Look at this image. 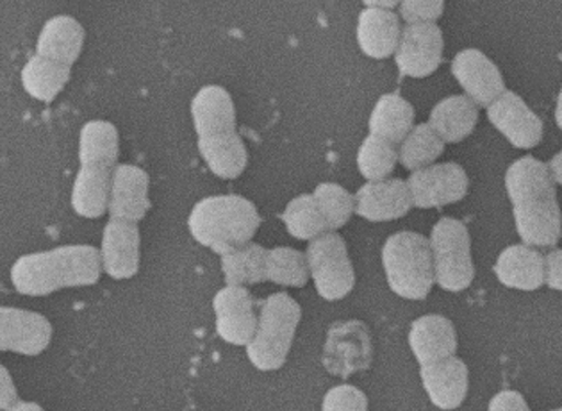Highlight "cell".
Returning a JSON list of instances; mask_svg holds the SVG:
<instances>
[{
    "instance_id": "1",
    "label": "cell",
    "mask_w": 562,
    "mask_h": 411,
    "mask_svg": "<svg viewBox=\"0 0 562 411\" xmlns=\"http://www.w3.org/2000/svg\"><path fill=\"white\" fill-rule=\"evenodd\" d=\"M516 230L525 245L553 247L561 240L562 221L555 187L543 162L525 156L505 174Z\"/></svg>"
},
{
    "instance_id": "2",
    "label": "cell",
    "mask_w": 562,
    "mask_h": 411,
    "mask_svg": "<svg viewBox=\"0 0 562 411\" xmlns=\"http://www.w3.org/2000/svg\"><path fill=\"white\" fill-rule=\"evenodd\" d=\"M196 148L220 179H238L248 163L247 147L236 130V108L229 91L207 85L191 99Z\"/></svg>"
},
{
    "instance_id": "3",
    "label": "cell",
    "mask_w": 562,
    "mask_h": 411,
    "mask_svg": "<svg viewBox=\"0 0 562 411\" xmlns=\"http://www.w3.org/2000/svg\"><path fill=\"white\" fill-rule=\"evenodd\" d=\"M102 273L101 251L77 244L20 256L11 265L10 279L20 296L45 297L65 288L91 287Z\"/></svg>"
},
{
    "instance_id": "4",
    "label": "cell",
    "mask_w": 562,
    "mask_h": 411,
    "mask_svg": "<svg viewBox=\"0 0 562 411\" xmlns=\"http://www.w3.org/2000/svg\"><path fill=\"white\" fill-rule=\"evenodd\" d=\"M119 130L108 120H90L79 133V173L70 204L77 215L99 219L110 210L111 181L119 167Z\"/></svg>"
},
{
    "instance_id": "5",
    "label": "cell",
    "mask_w": 562,
    "mask_h": 411,
    "mask_svg": "<svg viewBox=\"0 0 562 411\" xmlns=\"http://www.w3.org/2000/svg\"><path fill=\"white\" fill-rule=\"evenodd\" d=\"M261 216L252 201L241 196L204 197L191 208L188 230L195 242L220 256L250 244Z\"/></svg>"
},
{
    "instance_id": "6",
    "label": "cell",
    "mask_w": 562,
    "mask_h": 411,
    "mask_svg": "<svg viewBox=\"0 0 562 411\" xmlns=\"http://www.w3.org/2000/svg\"><path fill=\"white\" fill-rule=\"evenodd\" d=\"M302 321V308L286 292H277L261 302L252 342L245 347L248 362L261 373L284 367Z\"/></svg>"
},
{
    "instance_id": "7",
    "label": "cell",
    "mask_w": 562,
    "mask_h": 411,
    "mask_svg": "<svg viewBox=\"0 0 562 411\" xmlns=\"http://www.w3.org/2000/svg\"><path fill=\"white\" fill-rule=\"evenodd\" d=\"M381 256L391 292L409 301L429 296L436 281L429 240L413 231H401L382 245Z\"/></svg>"
},
{
    "instance_id": "8",
    "label": "cell",
    "mask_w": 562,
    "mask_h": 411,
    "mask_svg": "<svg viewBox=\"0 0 562 411\" xmlns=\"http://www.w3.org/2000/svg\"><path fill=\"white\" fill-rule=\"evenodd\" d=\"M434 278L447 292H462L475 278L472 245L467 225L456 219H441L430 233Z\"/></svg>"
},
{
    "instance_id": "9",
    "label": "cell",
    "mask_w": 562,
    "mask_h": 411,
    "mask_svg": "<svg viewBox=\"0 0 562 411\" xmlns=\"http://www.w3.org/2000/svg\"><path fill=\"white\" fill-rule=\"evenodd\" d=\"M305 258L316 292L325 301H339L356 287V270L347 244L338 233H325L307 245Z\"/></svg>"
},
{
    "instance_id": "10",
    "label": "cell",
    "mask_w": 562,
    "mask_h": 411,
    "mask_svg": "<svg viewBox=\"0 0 562 411\" xmlns=\"http://www.w3.org/2000/svg\"><path fill=\"white\" fill-rule=\"evenodd\" d=\"M372 353V338L367 325L359 321L338 322L327 333L324 365L334 376L348 378L370 367Z\"/></svg>"
},
{
    "instance_id": "11",
    "label": "cell",
    "mask_w": 562,
    "mask_h": 411,
    "mask_svg": "<svg viewBox=\"0 0 562 411\" xmlns=\"http://www.w3.org/2000/svg\"><path fill=\"white\" fill-rule=\"evenodd\" d=\"M216 335L225 344L247 347L258 330L259 316L256 301L245 287L225 285L213 297Z\"/></svg>"
},
{
    "instance_id": "12",
    "label": "cell",
    "mask_w": 562,
    "mask_h": 411,
    "mask_svg": "<svg viewBox=\"0 0 562 411\" xmlns=\"http://www.w3.org/2000/svg\"><path fill=\"white\" fill-rule=\"evenodd\" d=\"M407 187L413 204L419 210H429L464 199L470 179L458 163H441L411 174Z\"/></svg>"
},
{
    "instance_id": "13",
    "label": "cell",
    "mask_w": 562,
    "mask_h": 411,
    "mask_svg": "<svg viewBox=\"0 0 562 411\" xmlns=\"http://www.w3.org/2000/svg\"><path fill=\"white\" fill-rule=\"evenodd\" d=\"M53 340L47 316L20 308H0V349L4 353L38 356Z\"/></svg>"
},
{
    "instance_id": "14",
    "label": "cell",
    "mask_w": 562,
    "mask_h": 411,
    "mask_svg": "<svg viewBox=\"0 0 562 411\" xmlns=\"http://www.w3.org/2000/svg\"><path fill=\"white\" fill-rule=\"evenodd\" d=\"M443 58V33L436 24L405 25L395 62L401 74L407 77L430 76Z\"/></svg>"
},
{
    "instance_id": "15",
    "label": "cell",
    "mask_w": 562,
    "mask_h": 411,
    "mask_svg": "<svg viewBox=\"0 0 562 411\" xmlns=\"http://www.w3.org/2000/svg\"><path fill=\"white\" fill-rule=\"evenodd\" d=\"M102 270L111 279L122 281L138 274L142 262V235L138 224L110 221L105 224L101 242Z\"/></svg>"
},
{
    "instance_id": "16",
    "label": "cell",
    "mask_w": 562,
    "mask_h": 411,
    "mask_svg": "<svg viewBox=\"0 0 562 411\" xmlns=\"http://www.w3.org/2000/svg\"><path fill=\"white\" fill-rule=\"evenodd\" d=\"M452 74L467 96L482 108H490L498 97L504 96L505 82L495 63L476 48H467L452 62Z\"/></svg>"
},
{
    "instance_id": "17",
    "label": "cell",
    "mask_w": 562,
    "mask_h": 411,
    "mask_svg": "<svg viewBox=\"0 0 562 411\" xmlns=\"http://www.w3.org/2000/svg\"><path fill=\"white\" fill-rule=\"evenodd\" d=\"M491 124L518 148H532L543 138V122L521 97L505 91L487 108Z\"/></svg>"
},
{
    "instance_id": "18",
    "label": "cell",
    "mask_w": 562,
    "mask_h": 411,
    "mask_svg": "<svg viewBox=\"0 0 562 411\" xmlns=\"http://www.w3.org/2000/svg\"><path fill=\"white\" fill-rule=\"evenodd\" d=\"M148 174L136 165L120 163L113 174L110 193L111 221H125L138 224L144 221L147 211L150 210L148 199Z\"/></svg>"
},
{
    "instance_id": "19",
    "label": "cell",
    "mask_w": 562,
    "mask_h": 411,
    "mask_svg": "<svg viewBox=\"0 0 562 411\" xmlns=\"http://www.w3.org/2000/svg\"><path fill=\"white\" fill-rule=\"evenodd\" d=\"M419 378L425 393L438 410H458L470 390V370L458 356L419 367Z\"/></svg>"
},
{
    "instance_id": "20",
    "label": "cell",
    "mask_w": 562,
    "mask_h": 411,
    "mask_svg": "<svg viewBox=\"0 0 562 411\" xmlns=\"http://www.w3.org/2000/svg\"><path fill=\"white\" fill-rule=\"evenodd\" d=\"M407 182L402 179L367 182L356 193V213L364 221L391 222L409 213L413 208Z\"/></svg>"
},
{
    "instance_id": "21",
    "label": "cell",
    "mask_w": 562,
    "mask_h": 411,
    "mask_svg": "<svg viewBox=\"0 0 562 411\" xmlns=\"http://www.w3.org/2000/svg\"><path fill=\"white\" fill-rule=\"evenodd\" d=\"M411 353L419 367L452 358L458 351V331L443 315H424L411 324Z\"/></svg>"
},
{
    "instance_id": "22",
    "label": "cell",
    "mask_w": 562,
    "mask_h": 411,
    "mask_svg": "<svg viewBox=\"0 0 562 411\" xmlns=\"http://www.w3.org/2000/svg\"><path fill=\"white\" fill-rule=\"evenodd\" d=\"M495 274L504 287L533 292L547 282V259L530 245H510L496 259Z\"/></svg>"
},
{
    "instance_id": "23",
    "label": "cell",
    "mask_w": 562,
    "mask_h": 411,
    "mask_svg": "<svg viewBox=\"0 0 562 411\" xmlns=\"http://www.w3.org/2000/svg\"><path fill=\"white\" fill-rule=\"evenodd\" d=\"M87 33L76 19L56 15L45 22L36 40V56L72 67L81 56Z\"/></svg>"
},
{
    "instance_id": "24",
    "label": "cell",
    "mask_w": 562,
    "mask_h": 411,
    "mask_svg": "<svg viewBox=\"0 0 562 411\" xmlns=\"http://www.w3.org/2000/svg\"><path fill=\"white\" fill-rule=\"evenodd\" d=\"M401 36V19L393 11L364 8L359 13L356 38L362 54H367L368 58H390L396 53Z\"/></svg>"
},
{
    "instance_id": "25",
    "label": "cell",
    "mask_w": 562,
    "mask_h": 411,
    "mask_svg": "<svg viewBox=\"0 0 562 411\" xmlns=\"http://www.w3.org/2000/svg\"><path fill=\"white\" fill-rule=\"evenodd\" d=\"M479 108L468 96L447 97L434 105L429 125L445 144H458L475 130Z\"/></svg>"
},
{
    "instance_id": "26",
    "label": "cell",
    "mask_w": 562,
    "mask_h": 411,
    "mask_svg": "<svg viewBox=\"0 0 562 411\" xmlns=\"http://www.w3.org/2000/svg\"><path fill=\"white\" fill-rule=\"evenodd\" d=\"M368 130L390 144H402L415 130V110L398 93H386L376 101L368 120Z\"/></svg>"
},
{
    "instance_id": "27",
    "label": "cell",
    "mask_w": 562,
    "mask_h": 411,
    "mask_svg": "<svg viewBox=\"0 0 562 411\" xmlns=\"http://www.w3.org/2000/svg\"><path fill=\"white\" fill-rule=\"evenodd\" d=\"M70 76H72V67L34 54L22 68L20 81L25 93H30L36 101L48 104L61 93L63 88L67 87Z\"/></svg>"
},
{
    "instance_id": "28",
    "label": "cell",
    "mask_w": 562,
    "mask_h": 411,
    "mask_svg": "<svg viewBox=\"0 0 562 411\" xmlns=\"http://www.w3.org/2000/svg\"><path fill=\"white\" fill-rule=\"evenodd\" d=\"M267 256L268 249L252 242L222 256L225 285L247 288L267 281Z\"/></svg>"
},
{
    "instance_id": "29",
    "label": "cell",
    "mask_w": 562,
    "mask_h": 411,
    "mask_svg": "<svg viewBox=\"0 0 562 411\" xmlns=\"http://www.w3.org/2000/svg\"><path fill=\"white\" fill-rule=\"evenodd\" d=\"M281 219L288 233L296 240L313 242L318 236L330 233L313 193H302L291 199L286 210L282 211Z\"/></svg>"
},
{
    "instance_id": "30",
    "label": "cell",
    "mask_w": 562,
    "mask_h": 411,
    "mask_svg": "<svg viewBox=\"0 0 562 411\" xmlns=\"http://www.w3.org/2000/svg\"><path fill=\"white\" fill-rule=\"evenodd\" d=\"M445 142L429 124L416 125L401 144L398 162L407 170H422L430 167L443 154Z\"/></svg>"
},
{
    "instance_id": "31",
    "label": "cell",
    "mask_w": 562,
    "mask_h": 411,
    "mask_svg": "<svg viewBox=\"0 0 562 411\" xmlns=\"http://www.w3.org/2000/svg\"><path fill=\"white\" fill-rule=\"evenodd\" d=\"M310 265L305 253L291 247L268 249L267 281L279 287L302 288L310 279Z\"/></svg>"
},
{
    "instance_id": "32",
    "label": "cell",
    "mask_w": 562,
    "mask_h": 411,
    "mask_svg": "<svg viewBox=\"0 0 562 411\" xmlns=\"http://www.w3.org/2000/svg\"><path fill=\"white\" fill-rule=\"evenodd\" d=\"M398 162V151L386 140L368 134L358 153V168L368 182L390 179Z\"/></svg>"
},
{
    "instance_id": "33",
    "label": "cell",
    "mask_w": 562,
    "mask_h": 411,
    "mask_svg": "<svg viewBox=\"0 0 562 411\" xmlns=\"http://www.w3.org/2000/svg\"><path fill=\"white\" fill-rule=\"evenodd\" d=\"M330 233L341 230L356 213V196L336 182H319L313 191Z\"/></svg>"
},
{
    "instance_id": "34",
    "label": "cell",
    "mask_w": 562,
    "mask_h": 411,
    "mask_svg": "<svg viewBox=\"0 0 562 411\" xmlns=\"http://www.w3.org/2000/svg\"><path fill=\"white\" fill-rule=\"evenodd\" d=\"M322 411H368V397L353 385H338L325 393Z\"/></svg>"
},
{
    "instance_id": "35",
    "label": "cell",
    "mask_w": 562,
    "mask_h": 411,
    "mask_svg": "<svg viewBox=\"0 0 562 411\" xmlns=\"http://www.w3.org/2000/svg\"><path fill=\"white\" fill-rule=\"evenodd\" d=\"M445 4L441 0L422 2V0H405L401 2V16L413 24H436V20L443 15Z\"/></svg>"
},
{
    "instance_id": "36",
    "label": "cell",
    "mask_w": 562,
    "mask_h": 411,
    "mask_svg": "<svg viewBox=\"0 0 562 411\" xmlns=\"http://www.w3.org/2000/svg\"><path fill=\"white\" fill-rule=\"evenodd\" d=\"M487 411H530L529 402L516 390H502L490 401Z\"/></svg>"
},
{
    "instance_id": "37",
    "label": "cell",
    "mask_w": 562,
    "mask_h": 411,
    "mask_svg": "<svg viewBox=\"0 0 562 411\" xmlns=\"http://www.w3.org/2000/svg\"><path fill=\"white\" fill-rule=\"evenodd\" d=\"M19 402V392H16L15 381L11 378L8 368H0V408L10 411Z\"/></svg>"
},
{
    "instance_id": "38",
    "label": "cell",
    "mask_w": 562,
    "mask_h": 411,
    "mask_svg": "<svg viewBox=\"0 0 562 411\" xmlns=\"http://www.w3.org/2000/svg\"><path fill=\"white\" fill-rule=\"evenodd\" d=\"M547 259V285L552 290L562 292V249L552 251L544 256Z\"/></svg>"
},
{
    "instance_id": "39",
    "label": "cell",
    "mask_w": 562,
    "mask_h": 411,
    "mask_svg": "<svg viewBox=\"0 0 562 411\" xmlns=\"http://www.w3.org/2000/svg\"><path fill=\"white\" fill-rule=\"evenodd\" d=\"M548 170H550L553 181L562 185V151L553 156L552 162L548 165Z\"/></svg>"
},
{
    "instance_id": "40",
    "label": "cell",
    "mask_w": 562,
    "mask_h": 411,
    "mask_svg": "<svg viewBox=\"0 0 562 411\" xmlns=\"http://www.w3.org/2000/svg\"><path fill=\"white\" fill-rule=\"evenodd\" d=\"M10 411H45L44 408L40 407L38 402L33 401H19L15 407L11 408Z\"/></svg>"
},
{
    "instance_id": "41",
    "label": "cell",
    "mask_w": 562,
    "mask_h": 411,
    "mask_svg": "<svg viewBox=\"0 0 562 411\" xmlns=\"http://www.w3.org/2000/svg\"><path fill=\"white\" fill-rule=\"evenodd\" d=\"M364 5H367V8H375V10L391 11L398 5V2H364Z\"/></svg>"
},
{
    "instance_id": "42",
    "label": "cell",
    "mask_w": 562,
    "mask_h": 411,
    "mask_svg": "<svg viewBox=\"0 0 562 411\" xmlns=\"http://www.w3.org/2000/svg\"><path fill=\"white\" fill-rule=\"evenodd\" d=\"M555 122H558L559 127L562 130V88L561 93H559L558 108H555Z\"/></svg>"
},
{
    "instance_id": "43",
    "label": "cell",
    "mask_w": 562,
    "mask_h": 411,
    "mask_svg": "<svg viewBox=\"0 0 562 411\" xmlns=\"http://www.w3.org/2000/svg\"><path fill=\"white\" fill-rule=\"evenodd\" d=\"M550 411H562V408H555V410H550Z\"/></svg>"
}]
</instances>
